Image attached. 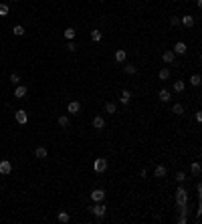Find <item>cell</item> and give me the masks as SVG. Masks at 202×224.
<instances>
[{
	"mask_svg": "<svg viewBox=\"0 0 202 224\" xmlns=\"http://www.w3.org/2000/svg\"><path fill=\"white\" fill-rule=\"evenodd\" d=\"M93 170H95L97 174H103V172L107 170V160L105 158H97V160L93 162Z\"/></svg>",
	"mask_w": 202,
	"mask_h": 224,
	"instance_id": "cell-3",
	"label": "cell"
},
{
	"mask_svg": "<svg viewBox=\"0 0 202 224\" xmlns=\"http://www.w3.org/2000/svg\"><path fill=\"white\" fill-rule=\"evenodd\" d=\"M170 24H172V27H178V24H180V18H178V16H172V18H170Z\"/></svg>",
	"mask_w": 202,
	"mask_h": 224,
	"instance_id": "cell-34",
	"label": "cell"
},
{
	"mask_svg": "<svg viewBox=\"0 0 202 224\" xmlns=\"http://www.w3.org/2000/svg\"><path fill=\"white\" fill-rule=\"evenodd\" d=\"M158 77H160V81H168L170 79V69H162V71L158 73Z\"/></svg>",
	"mask_w": 202,
	"mask_h": 224,
	"instance_id": "cell-21",
	"label": "cell"
},
{
	"mask_svg": "<svg viewBox=\"0 0 202 224\" xmlns=\"http://www.w3.org/2000/svg\"><path fill=\"white\" fill-rule=\"evenodd\" d=\"M101 37H103L101 31H93V32H91V41H93V42H99V41H101Z\"/></svg>",
	"mask_w": 202,
	"mask_h": 224,
	"instance_id": "cell-29",
	"label": "cell"
},
{
	"mask_svg": "<svg viewBox=\"0 0 202 224\" xmlns=\"http://www.w3.org/2000/svg\"><path fill=\"white\" fill-rule=\"evenodd\" d=\"M172 113H174V115H182V113H184V107L180 105V103H174V107H172Z\"/></svg>",
	"mask_w": 202,
	"mask_h": 224,
	"instance_id": "cell-23",
	"label": "cell"
},
{
	"mask_svg": "<svg viewBox=\"0 0 202 224\" xmlns=\"http://www.w3.org/2000/svg\"><path fill=\"white\" fill-rule=\"evenodd\" d=\"M158 97H160V101H170V99H172V93L168 91V89H162V91L160 93H158Z\"/></svg>",
	"mask_w": 202,
	"mask_h": 224,
	"instance_id": "cell-14",
	"label": "cell"
},
{
	"mask_svg": "<svg viewBox=\"0 0 202 224\" xmlns=\"http://www.w3.org/2000/svg\"><path fill=\"white\" fill-rule=\"evenodd\" d=\"M105 111H107V113H115V111H117V105H115V103L113 101H109V103H107V105H105Z\"/></svg>",
	"mask_w": 202,
	"mask_h": 224,
	"instance_id": "cell-24",
	"label": "cell"
},
{
	"mask_svg": "<svg viewBox=\"0 0 202 224\" xmlns=\"http://www.w3.org/2000/svg\"><path fill=\"white\" fill-rule=\"evenodd\" d=\"M91 200L93 202H103L105 200V192H103L101 188H95V190L91 192Z\"/></svg>",
	"mask_w": 202,
	"mask_h": 224,
	"instance_id": "cell-5",
	"label": "cell"
},
{
	"mask_svg": "<svg viewBox=\"0 0 202 224\" xmlns=\"http://www.w3.org/2000/svg\"><path fill=\"white\" fill-rule=\"evenodd\" d=\"M180 22H182L184 27H188V28H190V27H194L196 18H194V16H182V18H180Z\"/></svg>",
	"mask_w": 202,
	"mask_h": 224,
	"instance_id": "cell-12",
	"label": "cell"
},
{
	"mask_svg": "<svg viewBox=\"0 0 202 224\" xmlns=\"http://www.w3.org/2000/svg\"><path fill=\"white\" fill-rule=\"evenodd\" d=\"M10 172H12V163L8 162V160H2V162H0V174H2V176H8Z\"/></svg>",
	"mask_w": 202,
	"mask_h": 224,
	"instance_id": "cell-6",
	"label": "cell"
},
{
	"mask_svg": "<svg viewBox=\"0 0 202 224\" xmlns=\"http://www.w3.org/2000/svg\"><path fill=\"white\" fill-rule=\"evenodd\" d=\"M103 127H105V119H103L101 115H95V117H93V129L99 131V129H103Z\"/></svg>",
	"mask_w": 202,
	"mask_h": 224,
	"instance_id": "cell-9",
	"label": "cell"
},
{
	"mask_svg": "<svg viewBox=\"0 0 202 224\" xmlns=\"http://www.w3.org/2000/svg\"><path fill=\"white\" fill-rule=\"evenodd\" d=\"M67 111H69L71 115H77V113L81 111V103H79V101H71V103L67 105Z\"/></svg>",
	"mask_w": 202,
	"mask_h": 224,
	"instance_id": "cell-7",
	"label": "cell"
},
{
	"mask_svg": "<svg viewBox=\"0 0 202 224\" xmlns=\"http://www.w3.org/2000/svg\"><path fill=\"white\" fill-rule=\"evenodd\" d=\"M47 153H49V152H47V148H45V145H38V148L34 149V156H37L38 160H42V158H47Z\"/></svg>",
	"mask_w": 202,
	"mask_h": 224,
	"instance_id": "cell-13",
	"label": "cell"
},
{
	"mask_svg": "<svg viewBox=\"0 0 202 224\" xmlns=\"http://www.w3.org/2000/svg\"><path fill=\"white\" fill-rule=\"evenodd\" d=\"M154 176H156V178H164V176H166V168H164V166H156Z\"/></svg>",
	"mask_w": 202,
	"mask_h": 224,
	"instance_id": "cell-19",
	"label": "cell"
},
{
	"mask_svg": "<svg viewBox=\"0 0 202 224\" xmlns=\"http://www.w3.org/2000/svg\"><path fill=\"white\" fill-rule=\"evenodd\" d=\"M10 81H12V83H18V81H20V75H18V73H12V75H10Z\"/></svg>",
	"mask_w": 202,
	"mask_h": 224,
	"instance_id": "cell-33",
	"label": "cell"
},
{
	"mask_svg": "<svg viewBox=\"0 0 202 224\" xmlns=\"http://www.w3.org/2000/svg\"><path fill=\"white\" fill-rule=\"evenodd\" d=\"M67 51H71V53H73V51H77V46H75V42H73V41L67 42Z\"/></svg>",
	"mask_w": 202,
	"mask_h": 224,
	"instance_id": "cell-35",
	"label": "cell"
},
{
	"mask_svg": "<svg viewBox=\"0 0 202 224\" xmlns=\"http://www.w3.org/2000/svg\"><path fill=\"white\" fill-rule=\"evenodd\" d=\"M89 212L93 214V216H97V218H103L105 216V212H107V206L103 204V202H97V204H93V206H89Z\"/></svg>",
	"mask_w": 202,
	"mask_h": 224,
	"instance_id": "cell-1",
	"label": "cell"
},
{
	"mask_svg": "<svg viewBox=\"0 0 202 224\" xmlns=\"http://www.w3.org/2000/svg\"><path fill=\"white\" fill-rule=\"evenodd\" d=\"M12 2H18V0H12Z\"/></svg>",
	"mask_w": 202,
	"mask_h": 224,
	"instance_id": "cell-39",
	"label": "cell"
},
{
	"mask_svg": "<svg viewBox=\"0 0 202 224\" xmlns=\"http://www.w3.org/2000/svg\"><path fill=\"white\" fill-rule=\"evenodd\" d=\"M174 194H176V204H186V202H188V192H186V188L180 186Z\"/></svg>",
	"mask_w": 202,
	"mask_h": 224,
	"instance_id": "cell-2",
	"label": "cell"
},
{
	"mask_svg": "<svg viewBox=\"0 0 202 224\" xmlns=\"http://www.w3.org/2000/svg\"><path fill=\"white\" fill-rule=\"evenodd\" d=\"M57 220H59V222H63V224H67L69 220H71V216H69V212H65V210H61V212L57 214Z\"/></svg>",
	"mask_w": 202,
	"mask_h": 224,
	"instance_id": "cell-15",
	"label": "cell"
},
{
	"mask_svg": "<svg viewBox=\"0 0 202 224\" xmlns=\"http://www.w3.org/2000/svg\"><path fill=\"white\" fill-rule=\"evenodd\" d=\"M178 222H180V224H186V222H188V216H182V214H180V216H178Z\"/></svg>",
	"mask_w": 202,
	"mask_h": 224,
	"instance_id": "cell-36",
	"label": "cell"
},
{
	"mask_svg": "<svg viewBox=\"0 0 202 224\" xmlns=\"http://www.w3.org/2000/svg\"><path fill=\"white\" fill-rule=\"evenodd\" d=\"M57 123H59L61 127H69V117H67V115H61V117L57 119Z\"/></svg>",
	"mask_w": 202,
	"mask_h": 224,
	"instance_id": "cell-28",
	"label": "cell"
},
{
	"mask_svg": "<svg viewBox=\"0 0 202 224\" xmlns=\"http://www.w3.org/2000/svg\"><path fill=\"white\" fill-rule=\"evenodd\" d=\"M27 93H28V89H27V87H22V85H18V87L14 89V97H16V99H22L24 95H27Z\"/></svg>",
	"mask_w": 202,
	"mask_h": 224,
	"instance_id": "cell-11",
	"label": "cell"
},
{
	"mask_svg": "<svg viewBox=\"0 0 202 224\" xmlns=\"http://www.w3.org/2000/svg\"><path fill=\"white\" fill-rule=\"evenodd\" d=\"M176 208H178V214L188 216V206H186V204H176Z\"/></svg>",
	"mask_w": 202,
	"mask_h": 224,
	"instance_id": "cell-26",
	"label": "cell"
},
{
	"mask_svg": "<svg viewBox=\"0 0 202 224\" xmlns=\"http://www.w3.org/2000/svg\"><path fill=\"white\" fill-rule=\"evenodd\" d=\"M135 71H137L135 65H126V73L127 75H135Z\"/></svg>",
	"mask_w": 202,
	"mask_h": 224,
	"instance_id": "cell-30",
	"label": "cell"
},
{
	"mask_svg": "<svg viewBox=\"0 0 202 224\" xmlns=\"http://www.w3.org/2000/svg\"><path fill=\"white\" fill-rule=\"evenodd\" d=\"M184 180H186V174H184V172H176V182L182 184Z\"/></svg>",
	"mask_w": 202,
	"mask_h": 224,
	"instance_id": "cell-31",
	"label": "cell"
},
{
	"mask_svg": "<svg viewBox=\"0 0 202 224\" xmlns=\"http://www.w3.org/2000/svg\"><path fill=\"white\" fill-rule=\"evenodd\" d=\"M63 34H65V38H67V41H73V38H75V34H77V31L69 27V28H65V32H63Z\"/></svg>",
	"mask_w": 202,
	"mask_h": 224,
	"instance_id": "cell-18",
	"label": "cell"
},
{
	"mask_svg": "<svg viewBox=\"0 0 202 224\" xmlns=\"http://www.w3.org/2000/svg\"><path fill=\"white\" fill-rule=\"evenodd\" d=\"M200 83H202V81H200V75H198V73H194V75L190 77V85H194V87H198Z\"/></svg>",
	"mask_w": 202,
	"mask_h": 224,
	"instance_id": "cell-25",
	"label": "cell"
},
{
	"mask_svg": "<svg viewBox=\"0 0 202 224\" xmlns=\"http://www.w3.org/2000/svg\"><path fill=\"white\" fill-rule=\"evenodd\" d=\"M162 61H164L166 65H172L176 61V55H174V51H166L164 55H162Z\"/></svg>",
	"mask_w": 202,
	"mask_h": 224,
	"instance_id": "cell-8",
	"label": "cell"
},
{
	"mask_svg": "<svg viewBox=\"0 0 202 224\" xmlns=\"http://www.w3.org/2000/svg\"><path fill=\"white\" fill-rule=\"evenodd\" d=\"M126 59H127L126 49H119V51H115V61H117V63H126Z\"/></svg>",
	"mask_w": 202,
	"mask_h": 224,
	"instance_id": "cell-10",
	"label": "cell"
},
{
	"mask_svg": "<svg viewBox=\"0 0 202 224\" xmlns=\"http://www.w3.org/2000/svg\"><path fill=\"white\" fill-rule=\"evenodd\" d=\"M14 117H16V123H20V125H24V123L28 121V113H27L24 109H18Z\"/></svg>",
	"mask_w": 202,
	"mask_h": 224,
	"instance_id": "cell-4",
	"label": "cell"
},
{
	"mask_svg": "<svg viewBox=\"0 0 202 224\" xmlns=\"http://www.w3.org/2000/svg\"><path fill=\"white\" fill-rule=\"evenodd\" d=\"M184 87H186V85H184V81H174V91H176V93H182Z\"/></svg>",
	"mask_w": 202,
	"mask_h": 224,
	"instance_id": "cell-22",
	"label": "cell"
},
{
	"mask_svg": "<svg viewBox=\"0 0 202 224\" xmlns=\"http://www.w3.org/2000/svg\"><path fill=\"white\" fill-rule=\"evenodd\" d=\"M12 34H14V37H22V34H24V27H20V24H16V27L12 28Z\"/></svg>",
	"mask_w": 202,
	"mask_h": 224,
	"instance_id": "cell-27",
	"label": "cell"
},
{
	"mask_svg": "<svg viewBox=\"0 0 202 224\" xmlns=\"http://www.w3.org/2000/svg\"><path fill=\"white\" fill-rule=\"evenodd\" d=\"M196 192H198V196H200V194H202V184H200V182L196 184Z\"/></svg>",
	"mask_w": 202,
	"mask_h": 224,
	"instance_id": "cell-37",
	"label": "cell"
},
{
	"mask_svg": "<svg viewBox=\"0 0 202 224\" xmlns=\"http://www.w3.org/2000/svg\"><path fill=\"white\" fill-rule=\"evenodd\" d=\"M186 53V45L184 42H176L174 45V55H184Z\"/></svg>",
	"mask_w": 202,
	"mask_h": 224,
	"instance_id": "cell-16",
	"label": "cell"
},
{
	"mask_svg": "<svg viewBox=\"0 0 202 224\" xmlns=\"http://www.w3.org/2000/svg\"><path fill=\"white\" fill-rule=\"evenodd\" d=\"M8 14V4H0V16H6Z\"/></svg>",
	"mask_w": 202,
	"mask_h": 224,
	"instance_id": "cell-32",
	"label": "cell"
},
{
	"mask_svg": "<svg viewBox=\"0 0 202 224\" xmlns=\"http://www.w3.org/2000/svg\"><path fill=\"white\" fill-rule=\"evenodd\" d=\"M190 172H192L194 176H200V172H202L200 163H198V162H192V166H190Z\"/></svg>",
	"mask_w": 202,
	"mask_h": 224,
	"instance_id": "cell-20",
	"label": "cell"
},
{
	"mask_svg": "<svg viewBox=\"0 0 202 224\" xmlns=\"http://www.w3.org/2000/svg\"><path fill=\"white\" fill-rule=\"evenodd\" d=\"M130 99H131V93L127 91V89H126V91H121V97H119V101H121L123 105H127V103H130Z\"/></svg>",
	"mask_w": 202,
	"mask_h": 224,
	"instance_id": "cell-17",
	"label": "cell"
},
{
	"mask_svg": "<svg viewBox=\"0 0 202 224\" xmlns=\"http://www.w3.org/2000/svg\"><path fill=\"white\" fill-rule=\"evenodd\" d=\"M196 121H202V111H196Z\"/></svg>",
	"mask_w": 202,
	"mask_h": 224,
	"instance_id": "cell-38",
	"label": "cell"
}]
</instances>
